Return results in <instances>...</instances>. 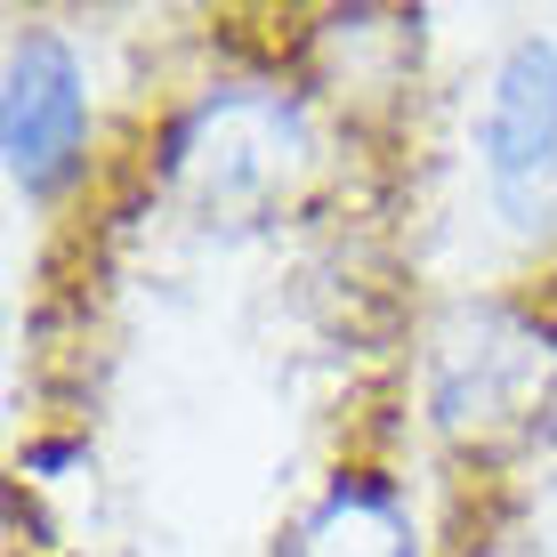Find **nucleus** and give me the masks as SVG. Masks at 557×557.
Segmentation results:
<instances>
[{
	"label": "nucleus",
	"mask_w": 557,
	"mask_h": 557,
	"mask_svg": "<svg viewBox=\"0 0 557 557\" xmlns=\"http://www.w3.org/2000/svg\"><path fill=\"white\" fill-rule=\"evenodd\" d=\"M299 122L292 106L275 98H210L195 122L178 129V178L195 186L210 210H243V202H267L283 178L299 170Z\"/></svg>",
	"instance_id": "1"
},
{
	"label": "nucleus",
	"mask_w": 557,
	"mask_h": 557,
	"mask_svg": "<svg viewBox=\"0 0 557 557\" xmlns=\"http://www.w3.org/2000/svg\"><path fill=\"white\" fill-rule=\"evenodd\" d=\"M485 162L509 219L542 226V210L557 195V49L549 41L509 49L502 82H493V113H485Z\"/></svg>",
	"instance_id": "2"
},
{
	"label": "nucleus",
	"mask_w": 557,
	"mask_h": 557,
	"mask_svg": "<svg viewBox=\"0 0 557 557\" xmlns=\"http://www.w3.org/2000/svg\"><path fill=\"white\" fill-rule=\"evenodd\" d=\"M89 129V98H82V65H73L65 41L33 33L9 57V98H0V146H9V170L25 186H57L82 153Z\"/></svg>",
	"instance_id": "3"
},
{
	"label": "nucleus",
	"mask_w": 557,
	"mask_h": 557,
	"mask_svg": "<svg viewBox=\"0 0 557 557\" xmlns=\"http://www.w3.org/2000/svg\"><path fill=\"white\" fill-rule=\"evenodd\" d=\"M542 339L517 332V323L485 315L476 323V348H453L445 356V380H436V405H445L453 429H485V420H517L542 396Z\"/></svg>",
	"instance_id": "4"
},
{
	"label": "nucleus",
	"mask_w": 557,
	"mask_h": 557,
	"mask_svg": "<svg viewBox=\"0 0 557 557\" xmlns=\"http://www.w3.org/2000/svg\"><path fill=\"white\" fill-rule=\"evenodd\" d=\"M299 557H412V533H405V517H396L388 493H372V485H339L332 502L307 517Z\"/></svg>",
	"instance_id": "5"
}]
</instances>
